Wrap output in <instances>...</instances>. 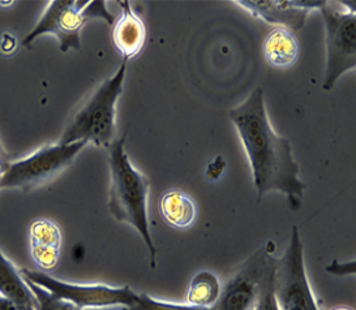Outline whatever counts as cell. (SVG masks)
<instances>
[{
	"mask_svg": "<svg viewBox=\"0 0 356 310\" xmlns=\"http://www.w3.org/2000/svg\"><path fill=\"white\" fill-rule=\"evenodd\" d=\"M28 284L32 288L33 293L37 299V310H80L72 304L55 297L50 292H47L34 283L28 282Z\"/></svg>",
	"mask_w": 356,
	"mask_h": 310,
	"instance_id": "cell-18",
	"label": "cell"
},
{
	"mask_svg": "<svg viewBox=\"0 0 356 310\" xmlns=\"http://www.w3.org/2000/svg\"><path fill=\"white\" fill-rule=\"evenodd\" d=\"M119 6L122 10L113 24L111 42L118 54L127 62L143 51L147 42V26L132 10L129 1H119Z\"/></svg>",
	"mask_w": 356,
	"mask_h": 310,
	"instance_id": "cell-12",
	"label": "cell"
},
{
	"mask_svg": "<svg viewBox=\"0 0 356 310\" xmlns=\"http://www.w3.org/2000/svg\"><path fill=\"white\" fill-rule=\"evenodd\" d=\"M277 259L262 247L247 259L241 270L220 290L213 310H254L268 280L274 275Z\"/></svg>",
	"mask_w": 356,
	"mask_h": 310,
	"instance_id": "cell-9",
	"label": "cell"
},
{
	"mask_svg": "<svg viewBox=\"0 0 356 310\" xmlns=\"http://www.w3.org/2000/svg\"><path fill=\"white\" fill-rule=\"evenodd\" d=\"M128 310H213L211 308H199L188 304H175L168 301L158 300L147 293H138L136 304Z\"/></svg>",
	"mask_w": 356,
	"mask_h": 310,
	"instance_id": "cell-17",
	"label": "cell"
},
{
	"mask_svg": "<svg viewBox=\"0 0 356 310\" xmlns=\"http://www.w3.org/2000/svg\"><path fill=\"white\" fill-rule=\"evenodd\" d=\"M220 279L211 271H200L189 283L186 304L199 308H211L220 295Z\"/></svg>",
	"mask_w": 356,
	"mask_h": 310,
	"instance_id": "cell-16",
	"label": "cell"
},
{
	"mask_svg": "<svg viewBox=\"0 0 356 310\" xmlns=\"http://www.w3.org/2000/svg\"><path fill=\"white\" fill-rule=\"evenodd\" d=\"M326 31V70L323 89L330 92L338 79L356 67V15L325 1L321 8Z\"/></svg>",
	"mask_w": 356,
	"mask_h": 310,
	"instance_id": "cell-8",
	"label": "cell"
},
{
	"mask_svg": "<svg viewBox=\"0 0 356 310\" xmlns=\"http://www.w3.org/2000/svg\"><path fill=\"white\" fill-rule=\"evenodd\" d=\"M329 310H353L350 309V308H347V307H337V308H332V309Z\"/></svg>",
	"mask_w": 356,
	"mask_h": 310,
	"instance_id": "cell-22",
	"label": "cell"
},
{
	"mask_svg": "<svg viewBox=\"0 0 356 310\" xmlns=\"http://www.w3.org/2000/svg\"><path fill=\"white\" fill-rule=\"evenodd\" d=\"M229 116L248 158L257 197L261 199L269 192H280L291 210H299L305 184L299 177L300 168L293 161L290 141L277 135L269 123L264 90L254 89Z\"/></svg>",
	"mask_w": 356,
	"mask_h": 310,
	"instance_id": "cell-1",
	"label": "cell"
},
{
	"mask_svg": "<svg viewBox=\"0 0 356 310\" xmlns=\"http://www.w3.org/2000/svg\"><path fill=\"white\" fill-rule=\"evenodd\" d=\"M104 20L113 25L115 16L107 10L104 0H53L47 3L41 19L22 44L31 47L41 35H54L59 42L62 52L80 50L81 31L88 22Z\"/></svg>",
	"mask_w": 356,
	"mask_h": 310,
	"instance_id": "cell-4",
	"label": "cell"
},
{
	"mask_svg": "<svg viewBox=\"0 0 356 310\" xmlns=\"http://www.w3.org/2000/svg\"><path fill=\"white\" fill-rule=\"evenodd\" d=\"M0 310H35L32 308H26V307H22L20 304L15 302V301L10 300L4 296L0 295Z\"/></svg>",
	"mask_w": 356,
	"mask_h": 310,
	"instance_id": "cell-20",
	"label": "cell"
},
{
	"mask_svg": "<svg viewBox=\"0 0 356 310\" xmlns=\"http://www.w3.org/2000/svg\"><path fill=\"white\" fill-rule=\"evenodd\" d=\"M262 51L265 60L270 67L287 70L298 60L299 42L293 31L284 28H275L265 37Z\"/></svg>",
	"mask_w": 356,
	"mask_h": 310,
	"instance_id": "cell-13",
	"label": "cell"
},
{
	"mask_svg": "<svg viewBox=\"0 0 356 310\" xmlns=\"http://www.w3.org/2000/svg\"><path fill=\"white\" fill-rule=\"evenodd\" d=\"M10 163H11V162H10V155L6 152V149L3 147L1 142H0V180H1L3 175L6 174V171H7Z\"/></svg>",
	"mask_w": 356,
	"mask_h": 310,
	"instance_id": "cell-21",
	"label": "cell"
},
{
	"mask_svg": "<svg viewBox=\"0 0 356 310\" xmlns=\"http://www.w3.org/2000/svg\"><path fill=\"white\" fill-rule=\"evenodd\" d=\"M127 135L108 145L110 190L107 206L116 220L136 229L147 245L152 269L157 265V248L147 220L149 180L131 163L126 153Z\"/></svg>",
	"mask_w": 356,
	"mask_h": 310,
	"instance_id": "cell-2",
	"label": "cell"
},
{
	"mask_svg": "<svg viewBox=\"0 0 356 310\" xmlns=\"http://www.w3.org/2000/svg\"><path fill=\"white\" fill-rule=\"evenodd\" d=\"M85 146V142L43 145L32 154L10 163L0 180V189H20L29 192L46 184L72 165Z\"/></svg>",
	"mask_w": 356,
	"mask_h": 310,
	"instance_id": "cell-5",
	"label": "cell"
},
{
	"mask_svg": "<svg viewBox=\"0 0 356 310\" xmlns=\"http://www.w3.org/2000/svg\"><path fill=\"white\" fill-rule=\"evenodd\" d=\"M126 73L127 62L123 60L119 70L101 83L74 115L59 140L60 144L85 142L108 147L115 133L116 104L123 92Z\"/></svg>",
	"mask_w": 356,
	"mask_h": 310,
	"instance_id": "cell-3",
	"label": "cell"
},
{
	"mask_svg": "<svg viewBox=\"0 0 356 310\" xmlns=\"http://www.w3.org/2000/svg\"><path fill=\"white\" fill-rule=\"evenodd\" d=\"M159 213L168 226L177 229L191 227L197 215L195 201L178 188H171L162 193Z\"/></svg>",
	"mask_w": 356,
	"mask_h": 310,
	"instance_id": "cell-14",
	"label": "cell"
},
{
	"mask_svg": "<svg viewBox=\"0 0 356 310\" xmlns=\"http://www.w3.org/2000/svg\"><path fill=\"white\" fill-rule=\"evenodd\" d=\"M62 231L47 218L33 220L28 229L29 253L40 271L49 272L59 263L62 253Z\"/></svg>",
	"mask_w": 356,
	"mask_h": 310,
	"instance_id": "cell-11",
	"label": "cell"
},
{
	"mask_svg": "<svg viewBox=\"0 0 356 310\" xmlns=\"http://www.w3.org/2000/svg\"><path fill=\"white\" fill-rule=\"evenodd\" d=\"M274 297L280 310H321L307 277L303 243L298 227L293 228L282 257L277 259Z\"/></svg>",
	"mask_w": 356,
	"mask_h": 310,
	"instance_id": "cell-6",
	"label": "cell"
},
{
	"mask_svg": "<svg viewBox=\"0 0 356 310\" xmlns=\"http://www.w3.org/2000/svg\"><path fill=\"white\" fill-rule=\"evenodd\" d=\"M232 3L260 20L291 31H300L308 13L325 6L324 0H241Z\"/></svg>",
	"mask_w": 356,
	"mask_h": 310,
	"instance_id": "cell-10",
	"label": "cell"
},
{
	"mask_svg": "<svg viewBox=\"0 0 356 310\" xmlns=\"http://www.w3.org/2000/svg\"><path fill=\"white\" fill-rule=\"evenodd\" d=\"M0 295L20 304L22 307L37 310V299L24 279L22 271L0 250Z\"/></svg>",
	"mask_w": 356,
	"mask_h": 310,
	"instance_id": "cell-15",
	"label": "cell"
},
{
	"mask_svg": "<svg viewBox=\"0 0 356 310\" xmlns=\"http://www.w3.org/2000/svg\"><path fill=\"white\" fill-rule=\"evenodd\" d=\"M254 310H280L275 297H274V275L268 280L264 292H262L261 297L257 302Z\"/></svg>",
	"mask_w": 356,
	"mask_h": 310,
	"instance_id": "cell-19",
	"label": "cell"
},
{
	"mask_svg": "<svg viewBox=\"0 0 356 310\" xmlns=\"http://www.w3.org/2000/svg\"><path fill=\"white\" fill-rule=\"evenodd\" d=\"M24 279L42 287L53 296L67 301L80 310L85 308L124 307L132 308L138 299V292L128 286L113 287L107 284H76L56 279L47 272L22 269Z\"/></svg>",
	"mask_w": 356,
	"mask_h": 310,
	"instance_id": "cell-7",
	"label": "cell"
}]
</instances>
